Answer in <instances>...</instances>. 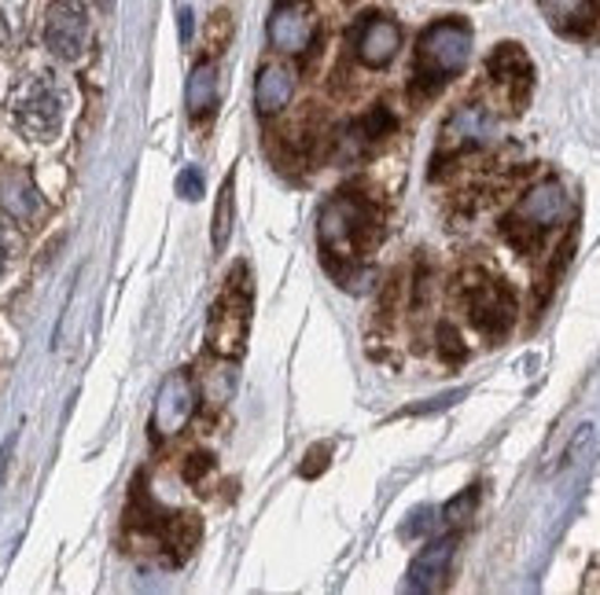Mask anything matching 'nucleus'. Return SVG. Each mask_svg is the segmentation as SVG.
Segmentation results:
<instances>
[{"mask_svg": "<svg viewBox=\"0 0 600 595\" xmlns=\"http://www.w3.org/2000/svg\"><path fill=\"white\" fill-rule=\"evenodd\" d=\"M379 236V217L376 206L357 192H335L329 203L321 206L318 217V247L335 280L351 283L354 275H362L365 253L373 250Z\"/></svg>", "mask_w": 600, "mask_h": 595, "instance_id": "nucleus-1", "label": "nucleus"}, {"mask_svg": "<svg viewBox=\"0 0 600 595\" xmlns=\"http://www.w3.org/2000/svg\"><path fill=\"white\" fill-rule=\"evenodd\" d=\"M472 55V26L464 19H439L435 26L420 33L417 44V71H413V88L417 96H435L439 88L464 71Z\"/></svg>", "mask_w": 600, "mask_h": 595, "instance_id": "nucleus-2", "label": "nucleus"}, {"mask_svg": "<svg viewBox=\"0 0 600 595\" xmlns=\"http://www.w3.org/2000/svg\"><path fill=\"white\" fill-rule=\"evenodd\" d=\"M567 214V192L560 181H542L534 184L527 195L519 198V206L505 217V239L523 253H534L545 242V236L560 225Z\"/></svg>", "mask_w": 600, "mask_h": 595, "instance_id": "nucleus-3", "label": "nucleus"}, {"mask_svg": "<svg viewBox=\"0 0 600 595\" xmlns=\"http://www.w3.org/2000/svg\"><path fill=\"white\" fill-rule=\"evenodd\" d=\"M247 324H250V275L247 264H236L222 298L211 309V327H206V338H211V349L217 357L236 360L244 353Z\"/></svg>", "mask_w": 600, "mask_h": 595, "instance_id": "nucleus-4", "label": "nucleus"}, {"mask_svg": "<svg viewBox=\"0 0 600 595\" xmlns=\"http://www.w3.org/2000/svg\"><path fill=\"white\" fill-rule=\"evenodd\" d=\"M468 320L483 331L486 338H505L516 324V294L505 280H494L486 272H472L461 286Z\"/></svg>", "mask_w": 600, "mask_h": 595, "instance_id": "nucleus-5", "label": "nucleus"}, {"mask_svg": "<svg viewBox=\"0 0 600 595\" xmlns=\"http://www.w3.org/2000/svg\"><path fill=\"white\" fill-rule=\"evenodd\" d=\"M15 126L26 132L30 140H56L63 129V96L49 77H34L15 93L12 104Z\"/></svg>", "mask_w": 600, "mask_h": 595, "instance_id": "nucleus-6", "label": "nucleus"}, {"mask_svg": "<svg viewBox=\"0 0 600 595\" xmlns=\"http://www.w3.org/2000/svg\"><path fill=\"white\" fill-rule=\"evenodd\" d=\"M45 44L60 60H78L89 44V15L78 0H52L45 15Z\"/></svg>", "mask_w": 600, "mask_h": 595, "instance_id": "nucleus-7", "label": "nucleus"}, {"mask_svg": "<svg viewBox=\"0 0 600 595\" xmlns=\"http://www.w3.org/2000/svg\"><path fill=\"white\" fill-rule=\"evenodd\" d=\"M486 77L501 88V96L508 99L512 110H519L527 104L531 96V85H534V66H531V55L519 48V44H497L486 60Z\"/></svg>", "mask_w": 600, "mask_h": 595, "instance_id": "nucleus-8", "label": "nucleus"}, {"mask_svg": "<svg viewBox=\"0 0 600 595\" xmlns=\"http://www.w3.org/2000/svg\"><path fill=\"white\" fill-rule=\"evenodd\" d=\"M401 48V26L387 15H365L354 30V55L368 71H384Z\"/></svg>", "mask_w": 600, "mask_h": 595, "instance_id": "nucleus-9", "label": "nucleus"}, {"mask_svg": "<svg viewBox=\"0 0 600 595\" xmlns=\"http://www.w3.org/2000/svg\"><path fill=\"white\" fill-rule=\"evenodd\" d=\"M313 30H318V22H313L310 4H302V0H280L277 11H272V19H269L272 48L288 52V55L307 52L313 44Z\"/></svg>", "mask_w": 600, "mask_h": 595, "instance_id": "nucleus-10", "label": "nucleus"}, {"mask_svg": "<svg viewBox=\"0 0 600 595\" xmlns=\"http://www.w3.org/2000/svg\"><path fill=\"white\" fill-rule=\"evenodd\" d=\"M192 412H195V382L189 379V371L170 375L156 401V430L159 434H178L192 419Z\"/></svg>", "mask_w": 600, "mask_h": 595, "instance_id": "nucleus-11", "label": "nucleus"}, {"mask_svg": "<svg viewBox=\"0 0 600 595\" xmlns=\"http://www.w3.org/2000/svg\"><path fill=\"white\" fill-rule=\"evenodd\" d=\"M453 551H457V537L431 540V544L413 559V566L406 573V592H435L439 588V584L446 581V573H450Z\"/></svg>", "mask_w": 600, "mask_h": 595, "instance_id": "nucleus-12", "label": "nucleus"}, {"mask_svg": "<svg viewBox=\"0 0 600 595\" xmlns=\"http://www.w3.org/2000/svg\"><path fill=\"white\" fill-rule=\"evenodd\" d=\"M294 93V74L291 66L283 63H266L255 77V107L261 118L269 115H280L283 107H288V99Z\"/></svg>", "mask_w": 600, "mask_h": 595, "instance_id": "nucleus-13", "label": "nucleus"}, {"mask_svg": "<svg viewBox=\"0 0 600 595\" xmlns=\"http://www.w3.org/2000/svg\"><path fill=\"white\" fill-rule=\"evenodd\" d=\"M490 137V115L483 107H461L446 126V140H442V154H461L479 148Z\"/></svg>", "mask_w": 600, "mask_h": 595, "instance_id": "nucleus-14", "label": "nucleus"}, {"mask_svg": "<svg viewBox=\"0 0 600 595\" xmlns=\"http://www.w3.org/2000/svg\"><path fill=\"white\" fill-rule=\"evenodd\" d=\"M217 107V66L211 60L195 63L189 74V115L192 121H206Z\"/></svg>", "mask_w": 600, "mask_h": 595, "instance_id": "nucleus-15", "label": "nucleus"}, {"mask_svg": "<svg viewBox=\"0 0 600 595\" xmlns=\"http://www.w3.org/2000/svg\"><path fill=\"white\" fill-rule=\"evenodd\" d=\"M228 231H233V181H225L214 209V250H225Z\"/></svg>", "mask_w": 600, "mask_h": 595, "instance_id": "nucleus-16", "label": "nucleus"}, {"mask_svg": "<svg viewBox=\"0 0 600 595\" xmlns=\"http://www.w3.org/2000/svg\"><path fill=\"white\" fill-rule=\"evenodd\" d=\"M439 353L450 364H457V360H464V346H461V335L450 327V324H442L439 327Z\"/></svg>", "mask_w": 600, "mask_h": 595, "instance_id": "nucleus-17", "label": "nucleus"}, {"mask_svg": "<svg viewBox=\"0 0 600 595\" xmlns=\"http://www.w3.org/2000/svg\"><path fill=\"white\" fill-rule=\"evenodd\" d=\"M178 195L189 198V203H195V198H203V173L195 170V165H189L181 176H178Z\"/></svg>", "mask_w": 600, "mask_h": 595, "instance_id": "nucleus-18", "label": "nucleus"}, {"mask_svg": "<svg viewBox=\"0 0 600 595\" xmlns=\"http://www.w3.org/2000/svg\"><path fill=\"white\" fill-rule=\"evenodd\" d=\"M4 203L12 206V214L30 217V214L38 209V195H34V187L23 184V192H8V195H4Z\"/></svg>", "mask_w": 600, "mask_h": 595, "instance_id": "nucleus-19", "label": "nucleus"}, {"mask_svg": "<svg viewBox=\"0 0 600 595\" xmlns=\"http://www.w3.org/2000/svg\"><path fill=\"white\" fill-rule=\"evenodd\" d=\"M475 489H468L464 496H457V500H450L446 504V511H442V518L446 522H464L468 515H472V507H475Z\"/></svg>", "mask_w": 600, "mask_h": 595, "instance_id": "nucleus-20", "label": "nucleus"}, {"mask_svg": "<svg viewBox=\"0 0 600 595\" xmlns=\"http://www.w3.org/2000/svg\"><path fill=\"white\" fill-rule=\"evenodd\" d=\"M435 526V511L431 507H420V511H413V518L406 526H401V537L413 540V537H420V533H428V529Z\"/></svg>", "mask_w": 600, "mask_h": 595, "instance_id": "nucleus-21", "label": "nucleus"}, {"mask_svg": "<svg viewBox=\"0 0 600 595\" xmlns=\"http://www.w3.org/2000/svg\"><path fill=\"white\" fill-rule=\"evenodd\" d=\"M211 470H214V459L206 456V452H192L189 463H184V482H203Z\"/></svg>", "mask_w": 600, "mask_h": 595, "instance_id": "nucleus-22", "label": "nucleus"}, {"mask_svg": "<svg viewBox=\"0 0 600 595\" xmlns=\"http://www.w3.org/2000/svg\"><path fill=\"white\" fill-rule=\"evenodd\" d=\"M329 445H318V448H310L307 452V463H302V467H299V474H302V478H318V474L324 470V467H329Z\"/></svg>", "mask_w": 600, "mask_h": 595, "instance_id": "nucleus-23", "label": "nucleus"}, {"mask_svg": "<svg viewBox=\"0 0 600 595\" xmlns=\"http://www.w3.org/2000/svg\"><path fill=\"white\" fill-rule=\"evenodd\" d=\"M181 37H192V11H181Z\"/></svg>", "mask_w": 600, "mask_h": 595, "instance_id": "nucleus-24", "label": "nucleus"}, {"mask_svg": "<svg viewBox=\"0 0 600 595\" xmlns=\"http://www.w3.org/2000/svg\"><path fill=\"white\" fill-rule=\"evenodd\" d=\"M8 269V250H4V242H0V275H4Z\"/></svg>", "mask_w": 600, "mask_h": 595, "instance_id": "nucleus-25", "label": "nucleus"}]
</instances>
